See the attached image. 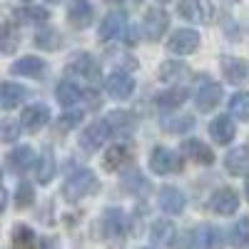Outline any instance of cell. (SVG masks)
<instances>
[{"mask_svg": "<svg viewBox=\"0 0 249 249\" xmlns=\"http://www.w3.org/2000/svg\"><path fill=\"white\" fill-rule=\"evenodd\" d=\"M97 190H100V184H97L95 172L77 170V172H72L68 177L65 184H62V197H65L68 202H80V199H85V197H92Z\"/></svg>", "mask_w": 249, "mask_h": 249, "instance_id": "1", "label": "cell"}, {"mask_svg": "<svg viewBox=\"0 0 249 249\" xmlns=\"http://www.w3.org/2000/svg\"><path fill=\"white\" fill-rule=\"evenodd\" d=\"M65 70H68V75H72L77 80H88V82H92V85L100 80V62L92 55H88V53L72 55L68 60V68Z\"/></svg>", "mask_w": 249, "mask_h": 249, "instance_id": "2", "label": "cell"}, {"mask_svg": "<svg viewBox=\"0 0 249 249\" xmlns=\"http://www.w3.org/2000/svg\"><path fill=\"white\" fill-rule=\"evenodd\" d=\"M177 13L184 20H190V23L207 25V23H212V18H214V5L210 0H179Z\"/></svg>", "mask_w": 249, "mask_h": 249, "instance_id": "3", "label": "cell"}, {"mask_svg": "<svg viewBox=\"0 0 249 249\" xmlns=\"http://www.w3.org/2000/svg\"><path fill=\"white\" fill-rule=\"evenodd\" d=\"M112 132H110V124H107V120H97V122H92V124H88L85 130H82V135H80V147H82V152H88V155H92V152H97L102 144L107 142V137H110Z\"/></svg>", "mask_w": 249, "mask_h": 249, "instance_id": "4", "label": "cell"}, {"mask_svg": "<svg viewBox=\"0 0 249 249\" xmlns=\"http://www.w3.org/2000/svg\"><path fill=\"white\" fill-rule=\"evenodd\" d=\"M170 28V15L164 8H150L147 13H144V20H142V33L147 40H152V43H157V40L167 33Z\"/></svg>", "mask_w": 249, "mask_h": 249, "instance_id": "5", "label": "cell"}, {"mask_svg": "<svg viewBox=\"0 0 249 249\" xmlns=\"http://www.w3.org/2000/svg\"><path fill=\"white\" fill-rule=\"evenodd\" d=\"M150 170L155 175H172L182 170V160L167 147H155L150 155Z\"/></svg>", "mask_w": 249, "mask_h": 249, "instance_id": "6", "label": "cell"}, {"mask_svg": "<svg viewBox=\"0 0 249 249\" xmlns=\"http://www.w3.org/2000/svg\"><path fill=\"white\" fill-rule=\"evenodd\" d=\"M210 210L219 217H232L239 210V195L230 187H219V190L210 197Z\"/></svg>", "mask_w": 249, "mask_h": 249, "instance_id": "7", "label": "cell"}, {"mask_svg": "<svg viewBox=\"0 0 249 249\" xmlns=\"http://www.w3.org/2000/svg\"><path fill=\"white\" fill-rule=\"evenodd\" d=\"M197 48H199V33L187 30V28L172 33V37L167 40V50L175 55H192Z\"/></svg>", "mask_w": 249, "mask_h": 249, "instance_id": "8", "label": "cell"}, {"mask_svg": "<svg viewBox=\"0 0 249 249\" xmlns=\"http://www.w3.org/2000/svg\"><path fill=\"white\" fill-rule=\"evenodd\" d=\"M100 224V234L105 239H122L124 234V214L117 210V207H110V210L102 212Z\"/></svg>", "mask_w": 249, "mask_h": 249, "instance_id": "9", "label": "cell"}, {"mask_svg": "<svg viewBox=\"0 0 249 249\" xmlns=\"http://www.w3.org/2000/svg\"><path fill=\"white\" fill-rule=\"evenodd\" d=\"M50 122V107L48 105H28L20 115V124L25 132H40Z\"/></svg>", "mask_w": 249, "mask_h": 249, "instance_id": "10", "label": "cell"}, {"mask_svg": "<svg viewBox=\"0 0 249 249\" xmlns=\"http://www.w3.org/2000/svg\"><path fill=\"white\" fill-rule=\"evenodd\" d=\"M124 30H127V15L115 10V13H107L105 18H102V23H100V30H97V37L100 40H115L120 37Z\"/></svg>", "mask_w": 249, "mask_h": 249, "instance_id": "11", "label": "cell"}, {"mask_svg": "<svg viewBox=\"0 0 249 249\" xmlns=\"http://www.w3.org/2000/svg\"><path fill=\"white\" fill-rule=\"evenodd\" d=\"M105 92H107L112 100H127V97L135 92V80H132L127 72H112V75L105 80Z\"/></svg>", "mask_w": 249, "mask_h": 249, "instance_id": "12", "label": "cell"}, {"mask_svg": "<svg viewBox=\"0 0 249 249\" xmlns=\"http://www.w3.org/2000/svg\"><path fill=\"white\" fill-rule=\"evenodd\" d=\"M130 160H132V147L127 142H117L112 147H107L105 157H102V164H105L107 172H117L120 167L130 164Z\"/></svg>", "mask_w": 249, "mask_h": 249, "instance_id": "13", "label": "cell"}, {"mask_svg": "<svg viewBox=\"0 0 249 249\" xmlns=\"http://www.w3.org/2000/svg\"><path fill=\"white\" fill-rule=\"evenodd\" d=\"M224 170L232 177H247L249 175V147H234L224 157Z\"/></svg>", "mask_w": 249, "mask_h": 249, "instance_id": "14", "label": "cell"}, {"mask_svg": "<svg viewBox=\"0 0 249 249\" xmlns=\"http://www.w3.org/2000/svg\"><path fill=\"white\" fill-rule=\"evenodd\" d=\"M182 155L187 160H192L197 164H212L214 162V152L210 150V144H204L202 140H184L182 142Z\"/></svg>", "mask_w": 249, "mask_h": 249, "instance_id": "15", "label": "cell"}, {"mask_svg": "<svg viewBox=\"0 0 249 249\" xmlns=\"http://www.w3.org/2000/svg\"><path fill=\"white\" fill-rule=\"evenodd\" d=\"M68 20L77 30L90 28L92 25V5L88 3V0H72L70 8H68Z\"/></svg>", "mask_w": 249, "mask_h": 249, "instance_id": "16", "label": "cell"}, {"mask_svg": "<svg viewBox=\"0 0 249 249\" xmlns=\"http://www.w3.org/2000/svg\"><path fill=\"white\" fill-rule=\"evenodd\" d=\"M8 164L13 172H28L33 164H37V157H35V150L30 147V144H20V147H15L10 155H8Z\"/></svg>", "mask_w": 249, "mask_h": 249, "instance_id": "17", "label": "cell"}, {"mask_svg": "<svg viewBox=\"0 0 249 249\" xmlns=\"http://www.w3.org/2000/svg\"><path fill=\"white\" fill-rule=\"evenodd\" d=\"M222 72H224V80L232 82V85H242V82L249 77L247 62L239 60V57H232V55H224L222 57Z\"/></svg>", "mask_w": 249, "mask_h": 249, "instance_id": "18", "label": "cell"}, {"mask_svg": "<svg viewBox=\"0 0 249 249\" xmlns=\"http://www.w3.org/2000/svg\"><path fill=\"white\" fill-rule=\"evenodd\" d=\"M210 135L214 142L219 144H230L237 135V124L232 122V117H227V115H219L210 122Z\"/></svg>", "mask_w": 249, "mask_h": 249, "instance_id": "19", "label": "cell"}, {"mask_svg": "<svg viewBox=\"0 0 249 249\" xmlns=\"http://www.w3.org/2000/svg\"><path fill=\"white\" fill-rule=\"evenodd\" d=\"M222 100V88L214 85V82H207V85H202L195 95V102H197V110L199 112H212Z\"/></svg>", "mask_w": 249, "mask_h": 249, "instance_id": "20", "label": "cell"}, {"mask_svg": "<svg viewBox=\"0 0 249 249\" xmlns=\"http://www.w3.org/2000/svg\"><path fill=\"white\" fill-rule=\"evenodd\" d=\"M184 195L177 190V187H162L160 190V207H162V212H167V214H182L184 212Z\"/></svg>", "mask_w": 249, "mask_h": 249, "instance_id": "21", "label": "cell"}, {"mask_svg": "<svg viewBox=\"0 0 249 249\" xmlns=\"http://www.w3.org/2000/svg\"><path fill=\"white\" fill-rule=\"evenodd\" d=\"M10 72L20 75V77H40L45 72V60H40L35 55H25V57H20L18 62H13Z\"/></svg>", "mask_w": 249, "mask_h": 249, "instance_id": "22", "label": "cell"}, {"mask_svg": "<svg viewBox=\"0 0 249 249\" xmlns=\"http://www.w3.org/2000/svg\"><path fill=\"white\" fill-rule=\"evenodd\" d=\"M105 120H107V124H110V132L117 135V137H127V135H132V130H135V117H132L130 112H124V110H115V112H110Z\"/></svg>", "mask_w": 249, "mask_h": 249, "instance_id": "23", "label": "cell"}, {"mask_svg": "<svg viewBox=\"0 0 249 249\" xmlns=\"http://www.w3.org/2000/svg\"><path fill=\"white\" fill-rule=\"evenodd\" d=\"M25 88L15 85V82H3L0 85V107L3 110H15L20 102L25 100Z\"/></svg>", "mask_w": 249, "mask_h": 249, "instance_id": "24", "label": "cell"}, {"mask_svg": "<svg viewBox=\"0 0 249 249\" xmlns=\"http://www.w3.org/2000/svg\"><path fill=\"white\" fill-rule=\"evenodd\" d=\"M195 244L199 249H222V230L214 224H202L195 234Z\"/></svg>", "mask_w": 249, "mask_h": 249, "instance_id": "25", "label": "cell"}, {"mask_svg": "<svg viewBox=\"0 0 249 249\" xmlns=\"http://www.w3.org/2000/svg\"><path fill=\"white\" fill-rule=\"evenodd\" d=\"M190 97V92H187V88H170V90H164L155 97V105L160 110H175L179 105H184V100Z\"/></svg>", "mask_w": 249, "mask_h": 249, "instance_id": "26", "label": "cell"}, {"mask_svg": "<svg viewBox=\"0 0 249 249\" xmlns=\"http://www.w3.org/2000/svg\"><path fill=\"white\" fill-rule=\"evenodd\" d=\"M175 224L170 219H157L152 222V230H150V242L152 244H172L175 239Z\"/></svg>", "mask_w": 249, "mask_h": 249, "instance_id": "27", "label": "cell"}, {"mask_svg": "<svg viewBox=\"0 0 249 249\" xmlns=\"http://www.w3.org/2000/svg\"><path fill=\"white\" fill-rule=\"evenodd\" d=\"M182 75H187V65L179 60H164L160 70H157V77L162 82H167V85H172V82H177Z\"/></svg>", "mask_w": 249, "mask_h": 249, "instance_id": "28", "label": "cell"}, {"mask_svg": "<svg viewBox=\"0 0 249 249\" xmlns=\"http://www.w3.org/2000/svg\"><path fill=\"white\" fill-rule=\"evenodd\" d=\"M55 97L60 100V105H77L80 97H82V90L75 85V82L62 80V82H57V88H55Z\"/></svg>", "mask_w": 249, "mask_h": 249, "instance_id": "29", "label": "cell"}, {"mask_svg": "<svg viewBox=\"0 0 249 249\" xmlns=\"http://www.w3.org/2000/svg\"><path fill=\"white\" fill-rule=\"evenodd\" d=\"M15 18L20 20V23H25V25H43L45 20L50 18V13L45 8H40V5H28V8L15 10Z\"/></svg>", "mask_w": 249, "mask_h": 249, "instance_id": "30", "label": "cell"}, {"mask_svg": "<svg viewBox=\"0 0 249 249\" xmlns=\"http://www.w3.org/2000/svg\"><path fill=\"white\" fill-rule=\"evenodd\" d=\"M13 249H37V237L28 224H18L13 230Z\"/></svg>", "mask_w": 249, "mask_h": 249, "instance_id": "31", "label": "cell"}, {"mask_svg": "<svg viewBox=\"0 0 249 249\" xmlns=\"http://www.w3.org/2000/svg\"><path fill=\"white\" fill-rule=\"evenodd\" d=\"M164 132H170V135H182V132H190L195 127V117L192 115H179V117H170V120H164Z\"/></svg>", "mask_w": 249, "mask_h": 249, "instance_id": "32", "label": "cell"}, {"mask_svg": "<svg viewBox=\"0 0 249 249\" xmlns=\"http://www.w3.org/2000/svg\"><path fill=\"white\" fill-rule=\"evenodd\" d=\"M60 43H62V37H60V33L53 30V28H43V30L35 35V45L43 48V50H57Z\"/></svg>", "mask_w": 249, "mask_h": 249, "instance_id": "33", "label": "cell"}, {"mask_svg": "<svg viewBox=\"0 0 249 249\" xmlns=\"http://www.w3.org/2000/svg\"><path fill=\"white\" fill-rule=\"evenodd\" d=\"M18 43H20V33L15 30L13 23H5L3 25V35H0V50H3L5 55H10V53H15Z\"/></svg>", "mask_w": 249, "mask_h": 249, "instance_id": "34", "label": "cell"}, {"mask_svg": "<svg viewBox=\"0 0 249 249\" xmlns=\"http://www.w3.org/2000/svg\"><path fill=\"white\" fill-rule=\"evenodd\" d=\"M53 175H55V160H53V152L45 150L43 157H40V162H37V182L48 184L53 179Z\"/></svg>", "mask_w": 249, "mask_h": 249, "instance_id": "35", "label": "cell"}, {"mask_svg": "<svg viewBox=\"0 0 249 249\" xmlns=\"http://www.w3.org/2000/svg\"><path fill=\"white\" fill-rule=\"evenodd\" d=\"M230 112L239 120H249V92H234L230 97Z\"/></svg>", "mask_w": 249, "mask_h": 249, "instance_id": "36", "label": "cell"}, {"mask_svg": "<svg viewBox=\"0 0 249 249\" xmlns=\"http://www.w3.org/2000/svg\"><path fill=\"white\" fill-rule=\"evenodd\" d=\"M122 184H124V190H130V192H147L150 190V182H147V177H144L142 172H137V170H132V172H127L122 177Z\"/></svg>", "mask_w": 249, "mask_h": 249, "instance_id": "37", "label": "cell"}, {"mask_svg": "<svg viewBox=\"0 0 249 249\" xmlns=\"http://www.w3.org/2000/svg\"><path fill=\"white\" fill-rule=\"evenodd\" d=\"M230 239L234 247H247L249 244V217H242L230 232Z\"/></svg>", "mask_w": 249, "mask_h": 249, "instance_id": "38", "label": "cell"}, {"mask_svg": "<svg viewBox=\"0 0 249 249\" xmlns=\"http://www.w3.org/2000/svg\"><path fill=\"white\" fill-rule=\"evenodd\" d=\"M20 122H13V120H3L0 122V140L3 142H15L20 140Z\"/></svg>", "mask_w": 249, "mask_h": 249, "instance_id": "39", "label": "cell"}, {"mask_svg": "<svg viewBox=\"0 0 249 249\" xmlns=\"http://www.w3.org/2000/svg\"><path fill=\"white\" fill-rule=\"evenodd\" d=\"M15 202H18V207H30V204L35 202V190H33L30 182H20V184H18Z\"/></svg>", "mask_w": 249, "mask_h": 249, "instance_id": "40", "label": "cell"}, {"mask_svg": "<svg viewBox=\"0 0 249 249\" xmlns=\"http://www.w3.org/2000/svg\"><path fill=\"white\" fill-rule=\"evenodd\" d=\"M80 122H82V112H68V115H62L57 120V130L60 132H70V130L77 127Z\"/></svg>", "mask_w": 249, "mask_h": 249, "instance_id": "41", "label": "cell"}, {"mask_svg": "<svg viewBox=\"0 0 249 249\" xmlns=\"http://www.w3.org/2000/svg\"><path fill=\"white\" fill-rule=\"evenodd\" d=\"M247 199H249V184H247Z\"/></svg>", "mask_w": 249, "mask_h": 249, "instance_id": "42", "label": "cell"}, {"mask_svg": "<svg viewBox=\"0 0 249 249\" xmlns=\"http://www.w3.org/2000/svg\"><path fill=\"white\" fill-rule=\"evenodd\" d=\"M160 3H170V0H160Z\"/></svg>", "mask_w": 249, "mask_h": 249, "instance_id": "43", "label": "cell"}, {"mask_svg": "<svg viewBox=\"0 0 249 249\" xmlns=\"http://www.w3.org/2000/svg\"><path fill=\"white\" fill-rule=\"evenodd\" d=\"M110 3H120V0H110Z\"/></svg>", "mask_w": 249, "mask_h": 249, "instance_id": "44", "label": "cell"}, {"mask_svg": "<svg viewBox=\"0 0 249 249\" xmlns=\"http://www.w3.org/2000/svg\"><path fill=\"white\" fill-rule=\"evenodd\" d=\"M50 3H60V0H50Z\"/></svg>", "mask_w": 249, "mask_h": 249, "instance_id": "45", "label": "cell"}, {"mask_svg": "<svg viewBox=\"0 0 249 249\" xmlns=\"http://www.w3.org/2000/svg\"><path fill=\"white\" fill-rule=\"evenodd\" d=\"M25 3H30V0H25Z\"/></svg>", "mask_w": 249, "mask_h": 249, "instance_id": "46", "label": "cell"}]
</instances>
